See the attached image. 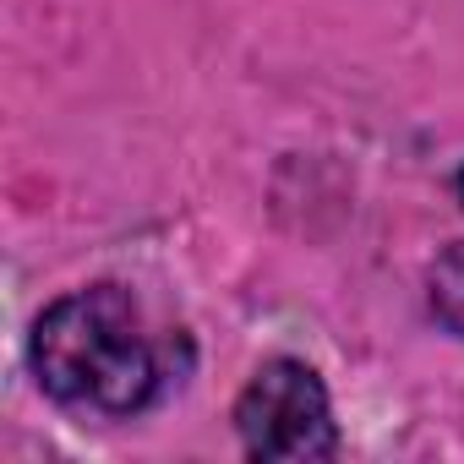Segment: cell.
Here are the masks:
<instances>
[{
	"mask_svg": "<svg viewBox=\"0 0 464 464\" xmlns=\"http://www.w3.org/2000/svg\"><path fill=\"white\" fill-rule=\"evenodd\" d=\"M28 361L39 388L82 420L142 415L164 388V350L121 285H88L44 306Z\"/></svg>",
	"mask_w": 464,
	"mask_h": 464,
	"instance_id": "cell-1",
	"label": "cell"
},
{
	"mask_svg": "<svg viewBox=\"0 0 464 464\" xmlns=\"http://www.w3.org/2000/svg\"><path fill=\"white\" fill-rule=\"evenodd\" d=\"M236 431L252 459L274 464H312L339 453V426L323 377L306 361H268L236 399Z\"/></svg>",
	"mask_w": 464,
	"mask_h": 464,
	"instance_id": "cell-2",
	"label": "cell"
},
{
	"mask_svg": "<svg viewBox=\"0 0 464 464\" xmlns=\"http://www.w3.org/2000/svg\"><path fill=\"white\" fill-rule=\"evenodd\" d=\"M426 290H431V312L448 334L464 339V246H448L431 274H426Z\"/></svg>",
	"mask_w": 464,
	"mask_h": 464,
	"instance_id": "cell-3",
	"label": "cell"
},
{
	"mask_svg": "<svg viewBox=\"0 0 464 464\" xmlns=\"http://www.w3.org/2000/svg\"><path fill=\"white\" fill-rule=\"evenodd\" d=\"M459 202H464V169H459Z\"/></svg>",
	"mask_w": 464,
	"mask_h": 464,
	"instance_id": "cell-4",
	"label": "cell"
}]
</instances>
